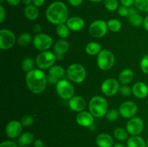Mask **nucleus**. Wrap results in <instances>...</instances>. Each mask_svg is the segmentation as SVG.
<instances>
[{
    "label": "nucleus",
    "mask_w": 148,
    "mask_h": 147,
    "mask_svg": "<svg viewBox=\"0 0 148 147\" xmlns=\"http://www.w3.org/2000/svg\"><path fill=\"white\" fill-rule=\"evenodd\" d=\"M46 17L49 22L59 25L66 22L69 19V10L62 1H53L46 9Z\"/></svg>",
    "instance_id": "obj_1"
},
{
    "label": "nucleus",
    "mask_w": 148,
    "mask_h": 147,
    "mask_svg": "<svg viewBox=\"0 0 148 147\" xmlns=\"http://www.w3.org/2000/svg\"><path fill=\"white\" fill-rule=\"evenodd\" d=\"M25 81L30 92L34 94H40L46 89L48 79L41 69H33L27 72Z\"/></svg>",
    "instance_id": "obj_2"
},
{
    "label": "nucleus",
    "mask_w": 148,
    "mask_h": 147,
    "mask_svg": "<svg viewBox=\"0 0 148 147\" xmlns=\"http://www.w3.org/2000/svg\"><path fill=\"white\" fill-rule=\"evenodd\" d=\"M90 112L95 118H102L108 110V104L106 99L101 96H94L91 98L88 105Z\"/></svg>",
    "instance_id": "obj_3"
},
{
    "label": "nucleus",
    "mask_w": 148,
    "mask_h": 147,
    "mask_svg": "<svg viewBox=\"0 0 148 147\" xmlns=\"http://www.w3.org/2000/svg\"><path fill=\"white\" fill-rule=\"evenodd\" d=\"M68 78L75 83H82L87 76V71L85 67L79 63H72L66 70Z\"/></svg>",
    "instance_id": "obj_4"
},
{
    "label": "nucleus",
    "mask_w": 148,
    "mask_h": 147,
    "mask_svg": "<svg viewBox=\"0 0 148 147\" xmlns=\"http://www.w3.org/2000/svg\"><path fill=\"white\" fill-rule=\"evenodd\" d=\"M115 62V57L112 52L103 49L97 57V64L98 68L103 71H108L113 67Z\"/></svg>",
    "instance_id": "obj_5"
},
{
    "label": "nucleus",
    "mask_w": 148,
    "mask_h": 147,
    "mask_svg": "<svg viewBox=\"0 0 148 147\" xmlns=\"http://www.w3.org/2000/svg\"><path fill=\"white\" fill-rule=\"evenodd\" d=\"M56 60V55L51 51H42L37 56L36 63L38 67L41 70L50 69L54 64Z\"/></svg>",
    "instance_id": "obj_6"
},
{
    "label": "nucleus",
    "mask_w": 148,
    "mask_h": 147,
    "mask_svg": "<svg viewBox=\"0 0 148 147\" xmlns=\"http://www.w3.org/2000/svg\"><path fill=\"white\" fill-rule=\"evenodd\" d=\"M58 95L63 99H70L75 96V87L66 79H60L56 84Z\"/></svg>",
    "instance_id": "obj_7"
},
{
    "label": "nucleus",
    "mask_w": 148,
    "mask_h": 147,
    "mask_svg": "<svg viewBox=\"0 0 148 147\" xmlns=\"http://www.w3.org/2000/svg\"><path fill=\"white\" fill-rule=\"evenodd\" d=\"M108 30V24L103 20H95L89 26V33L91 36L96 38L104 37Z\"/></svg>",
    "instance_id": "obj_8"
},
{
    "label": "nucleus",
    "mask_w": 148,
    "mask_h": 147,
    "mask_svg": "<svg viewBox=\"0 0 148 147\" xmlns=\"http://www.w3.org/2000/svg\"><path fill=\"white\" fill-rule=\"evenodd\" d=\"M33 44L37 50L45 51L51 47L53 45V40L49 35L39 33L36 34L33 37Z\"/></svg>",
    "instance_id": "obj_9"
},
{
    "label": "nucleus",
    "mask_w": 148,
    "mask_h": 147,
    "mask_svg": "<svg viewBox=\"0 0 148 147\" xmlns=\"http://www.w3.org/2000/svg\"><path fill=\"white\" fill-rule=\"evenodd\" d=\"M15 35L12 30L1 29L0 30V48L1 50H9L15 43Z\"/></svg>",
    "instance_id": "obj_10"
},
{
    "label": "nucleus",
    "mask_w": 148,
    "mask_h": 147,
    "mask_svg": "<svg viewBox=\"0 0 148 147\" xmlns=\"http://www.w3.org/2000/svg\"><path fill=\"white\" fill-rule=\"evenodd\" d=\"M101 91L106 96H114L119 91V83L113 78H109L104 81L101 84Z\"/></svg>",
    "instance_id": "obj_11"
},
{
    "label": "nucleus",
    "mask_w": 148,
    "mask_h": 147,
    "mask_svg": "<svg viewBox=\"0 0 148 147\" xmlns=\"http://www.w3.org/2000/svg\"><path fill=\"white\" fill-rule=\"evenodd\" d=\"M144 128V122L140 117H133L130 118L126 125V129L132 135H138L141 133Z\"/></svg>",
    "instance_id": "obj_12"
},
{
    "label": "nucleus",
    "mask_w": 148,
    "mask_h": 147,
    "mask_svg": "<svg viewBox=\"0 0 148 147\" xmlns=\"http://www.w3.org/2000/svg\"><path fill=\"white\" fill-rule=\"evenodd\" d=\"M138 108L135 102L132 101H125L119 107V113L123 118H132L137 114Z\"/></svg>",
    "instance_id": "obj_13"
},
{
    "label": "nucleus",
    "mask_w": 148,
    "mask_h": 147,
    "mask_svg": "<svg viewBox=\"0 0 148 147\" xmlns=\"http://www.w3.org/2000/svg\"><path fill=\"white\" fill-rule=\"evenodd\" d=\"M23 125L17 120H11L7 123L5 128V133L10 138H15L21 134Z\"/></svg>",
    "instance_id": "obj_14"
},
{
    "label": "nucleus",
    "mask_w": 148,
    "mask_h": 147,
    "mask_svg": "<svg viewBox=\"0 0 148 147\" xmlns=\"http://www.w3.org/2000/svg\"><path fill=\"white\" fill-rule=\"evenodd\" d=\"M64 69L61 66H53L49 69V76H48V81L51 84H56L57 82L64 76Z\"/></svg>",
    "instance_id": "obj_15"
},
{
    "label": "nucleus",
    "mask_w": 148,
    "mask_h": 147,
    "mask_svg": "<svg viewBox=\"0 0 148 147\" xmlns=\"http://www.w3.org/2000/svg\"><path fill=\"white\" fill-rule=\"evenodd\" d=\"M76 122L82 127H90L93 125L94 116L88 111H81L76 116Z\"/></svg>",
    "instance_id": "obj_16"
},
{
    "label": "nucleus",
    "mask_w": 148,
    "mask_h": 147,
    "mask_svg": "<svg viewBox=\"0 0 148 147\" xmlns=\"http://www.w3.org/2000/svg\"><path fill=\"white\" fill-rule=\"evenodd\" d=\"M69 107L72 111L79 112L86 108V101L82 97L76 95L69 99Z\"/></svg>",
    "instance_id": "obj_17"
},
{
    "label": "nucleus",
    "mask_w": 148,
    "mask_h": 147,
    "mask_svg": "<svg viewBox=\"0 0 148 147\" xmlns=\"http://www.w3.org/2000/svg\"><path fill=\"white\" fill-rule=\"evenodd\" d=\"M66 25L69 30L72 31H80L85 27V21L82 18L78 16H73L68 19L66 21Z\"/></svg>",
    "instance_id": "obj_18"
},
{
    "label": "nucleus",
    "mask_w": 148,
    "mask_h": 147,
    "mask_svg": "<svg viewBox=\"0 0 148 147\" xmlns=\"http://www.w3.org/2000/svg\"><path fill=\"white\" fill-rule=\"evenodd\" d=\"M133 95L139 99L145 98L148 95V86L145 83L142 82H137L133 85Z\"/></svg>",
    "instance_id": "obj_19"
},
{
    "label": "nucleus",
    "mask_w": 148,
    "mask_h": 147,
    "mask_svg": "<svg viewBox=\"0 0 148 147\" xmlns=\"http://www.w3.org/2000/svg\"><path fill=\"white\" fill-rule=\"evenodd\" d=\"M95 143L98 147H111L114 144V139L108 133H100L95 139Z\"/></svg>",
    "instance_id": "obj_20"
},
{
    "label": "nucleus",
    "mask_w": 148,
    "mask_h": 147,
    "mask_svg": "<svg viewBox=\"0 0 148 147\" xmlns=\"http://www.w3.org/2000/svg\"><path fill=\"white\" fill-rule=\"evenodd\" d=\"M34 142V135L30 132L23 133L18 138V145L21 147H27Z\"/></svg>",
    "instance_id": "obj_21"
},
{
    "label": "nucleus",
    "mask_w": 148,
    "mask_h": 147,
    "mask_svg": "<svg viewBox=\"0 0 148 147\" xmlns=\"http://www.w3.org/2000/svg\"><path fill=\"white\" fill-rule=\"evenodd\" d=\"M69 44L66 40L62 39L55 43L53 46V50L56 55H63L69 50Z\"/></svg>",
    "instance_id": "obj_22"
},
{
    "label": "nucleus",
    "mask_w": 148,
    "mask_h": 147,
    "mask_svg": "<svg viewBox=\"0 0 148 147\" xmlns=\"http://www.w3.org/2000/svg\"><path fill=\"white\" fill-rule=\"evenodd\" d=\"M134 77V74L133 71L130 69H125L119 74V79L122 84H128L133 80Z\"/></svg>",
    "instance_id": "obj_23"
},
{
    "label": "nucleus",
    "mask_w": 148,
    "mask_h": 147,
    "mask_svg": "<svg viewBox=\"0 0 148 147\" xmlns=\"http://www.w3.org/2000/svg\"><path fill=\"white\" fill-rule=\"evenodd\" d=\"M25 16L27 19L30 20H35L38 17L39 11L37 7L34 6L33 4L27 5L24 10Z\"/></svg>",
    "instance_id": "obj_24"
},
{
    "label": "nucleus",
    "mask_w": 148,
    "mask_h": 147,
    "mask_svg": "<svg viewBox=\"0 0 148 147\" xmlns=\"http://www.w3.org/2000/svg\"><path fill=\"white\" fill-rule=\"evenodd\" d=\"M127 147H147L145 140L139 135H132L127 140Z\"/></svg>",
    "instance_id": "obj_25"
},
{
    "label": "nucleus",
    "mask_w": 148,
    "mask_h": 147,
    "mask_svg": "<svg viewBox=\"0 0 148 147\" xmlns=\"http://www.w3.org/2000/svg\"><path fill=\"white\" fill-rule=\"evenodd\" d=\"M101 50H102V47L101 44L96 42H90L85 46V51L88 55H90V56L98 55V53Z\"/></svg>",
    "instance_id": "obj_26"
},
{
    "label": "nucleus",
    "mask_w": 148,
    "mask_h": 147,
    "mask_svg": "<svg viewBox=\"0 0 148 147\" xmlns=\"http://www.w3.org/2000/svg\"><path fill=\"white\" fill-rule=\"evenodd\" d=\"M108 24V28L110 30V31L113 32V33H118L121 30L122 24L121 22L119 20L116 19H111L109 20L107 22Z\"/></svg>",
    "instance_id": "obj_27"
},
{
    "label": "nucleus",
    "mask_w": 148,
    "mask_h": 147,
    "mask_svg": "<svg viewBox=\"0 0 148 147\" xmlns=\"http://www.w3.org/2000/svg\"><path fill=\"white\" fill-rule=\"evenodd\" d=\"M35 66V61L31 57H26L22 61L21 67L24 71L28 72L33 70Z\"/></svg>",
    "instance_id": "obj_28"
},
{
    "label": "nucleus",
    "mask_w": 148,
    "mask_h": 147,
    "mask_svg": "<svg viewBox=\"0 0 148 147\" xmlns=\"http://www.w3.org/2000/svg\"><path fill=\"white\" fill-rule=\"evenodd\" d=\"M56 34L61 37V38H66L69 35V29L66 24H60L57 25L56 28Z\"/></svg>",
    "instance_id": "obj_29"
},
{
    "label": "nucleus",
    "mask_w": 148,
    "mask_h": 147,
    "mask_svg": "<svg viewBox=\"0 0 148 147\" xmlns=\"http://www.w3.org/2000/svg\"><path fill=\"white\" fill-rule=\"evenodd\" d=\"M128 131L122 128H117L114 130V135L119 141H125L128 138Z\"/></svg>",
    "instance_id": "obj_30"
},
{
    "label": "nucleus",
    "mask_w": 148,
    "mask_h": 147,
    "mask_svg": "<svg viewBox=\"0 0 148 147\" xmlns=\"http://www.w3.org/2000/svg\"><path fill=\"white\" fill-rule=\"evenodd\" d=\"M129 22L134 27H139L143 24L144 19L140 14L137 13L129 17Z\"/></svg>",
    "instance_id": "obj_31"
},
{
    "label": "nucleus",
    "mask_w": 148,
    "mask_h": 147,
    "mask_svg": "<svg viewBox=\"0 0 148 147\" xmlns=\"http://www.w3.org/2000/svg\"><path fill=\"white\" fill-rule=\"evenodd\" d=\"M32 36L30 33H23L20 35L17 42L18 44L21 46H28L29 43L31 42Z\"/></svg>",
    "instance_id": "obj_32"
},
{
    "label": "nucleus",
    "mask_w": 148,
    "mask_h": 147,
    "mask_svg": "<svg viewBox=\"0 0 148 147\" xmlns=\"http://www.w3.org/2000/svg\"><path fill=\"white\" fill-rule=\"evenodd\" d=\"M104 6L108 11L114 12L119 8V3L117 0H104Z\"/></svg>",
    "instance_id": "obj_33"
},
{
    "label": "nucleus",
    "mask_w": 148,
    "mask_h": 147,
    "mask_svg": "<svg viewBox=\"0 0 148 147\" xmlns=\"http://www.w3.org/2000/svg\"><path fill=\"white\" fill-rule=\"evenodd\" d=\"M134 4L137 10L148 12V0H135Z\"/></svg>",
    "instance_id": "obj_34"
},
{
    "label": "nucleus",
    "mask_w": 148,
    "mask_h": 147,
    "mask_svg": "<svg viewBox=\"0 0 148 147\" xmlns=\"http://www.w3.org/2000/svg\"><path fill=\"white\" fill-rule=\"evenodd\" d=\"M119 115V111L116 109H111L110 110H108L107 113L106 114V119L108 121L114 122V121H116L118 119Z\"/></svg>",
    "instance_id": "obj_35"
},
{
    "label": "nucleus",
    "mask_w": 148,
    "mask_h": 147,
    "mask_svg": "<svg viewBox=\"0 0 148 147\" xmlns=\"http://www.w3.org/2000/svg\"><path fill=\"white\" fill-rule=\"evenodd\" d=\"M21 122V124L23 125V126H30V125H33V123L34 122V118H33V117L32 116V115H25L22 118L21 122Z\"/></svg>",
    "instance_id": "obj_36"
},
{
    "label": "nucleus",
    "mask_w": 148,
    "mask_h": 147,
    "mask_svg": "<svg viewBox=\"0 0 148 147\" xmlns=\"http://www.w3.org/2000/svg\"><path fill=\"white\" fill-rule=\"evenodd\" d=\"M119 92H120L121 95L124 97H129L132 92V89L130 88V86L127 84H124L121 86H120L119 91Z\"/></svg>",
    "instance_id": "obj_37"
},
{
    "label": "nucleus",
    "mask_w": 148,
    "mask_h": 147,
    "mask_svg": "<svg viewBox=\"0 0 148 147\" xmlns=\"http://www.w3.org/2000/svg\"><path fill=\"white\" fill-rule=\"evenodd\" d=\"M140 68L143 73L148 74V54L143 56L140 61Z\"/></svg>",
    "instance_id": "obj_38"
},
{
    "label": "nucleus",
    "mask_w": 148,
    "mask_h": 147,
    "mask_svg": "<svg viewBox=\"0 0 148 147\" xmlns=\"http://www.w3.org/2000/svg\"><path fill=\"white\" fill-rule=\"evenodd\" d=\"M118 14L121 17H127L129 15V8L124 6H121L118 8Z\"/></svg>",
    "instance_id": "obj_39"
},
{
    "label": "nucleus",
    "mask_w": 148,
    "mask_h": 147,
    "mask_svg": "<svg viewBox=\"0 0 148 147\" xmlns=\"http://www.w3.org/2000/svg\"><path fill=\"white\" fill-rule=\"evenodd\" d=\"M0 147H17V145L14 141H5L1 143Z\"/></svg>",
    "instance_id": "obj_40"
},
{
    "label": "nucleus",
    "mask_w": 148,
    "mask_h": 147,
    "mask_svg": "<svg viewBox=\"0 0 148 147\" xmlns=\"http://www.w3.org/2000/svg\"><path fill=\"white\" fill-rule=\"evenodd\" d=\"M120 1L123 6L130 8L133 5V4H134L135 0H120Z\"/></svg>",
    "instance_id": "obj_41"
},
{
    "label": "nucleus",
    "mask_w": 148,
    "mask_h": 147,
    "mask_svg": "<svg viewBox=\"0 0 148 147\" xmlns=\"http://www.w3.org/2000/svg\"><path fill=\"white\" fill-rule=\"evenodd\" d=\"M5 16H6L5 10H4L2 4H1V5H0V23H2L3 22H4V18H5Z\"/></svg>",
    "instance_id": "obj_42"
},
{
    "label": "nucleus",
    "mask_w": 148,
    "mask_h": 147,
    "mask_svg": "<svg viewBox=\"0 0 148 147\" xmlns=\"http://www.w3.org/2000/svg\"><path fill=\"white\" fill-rule=\"evenodd\" d=\"M67 1L69 3V4H71L73 7H79V5H81L83 0H67Z\"/></svg>",
    "instance_id": "obj_43"
},
{
    "label": "nucleus",
    "mask_w": 148,
    "mask_h": 147,
    "mask_svg": "<svg viewBox=\"0 0 148 147\" xmlns=\"http://www.w3.org/2000/svg\"><path fill=\"white\" fill-rule=\"evenodd\" d=\"M41 30H42V27H41V25H40V24H36L33 25V33H36V34H39V33L41 32Z\"/></svg>",
    "instance_id": "obj_44"
},
{
    "label": "nucleus",
    "mask_w": 148,
    "mask_h": 147,
    "mask_svg": "<svg viewBox=\"0 0 148 147\" xmlns=\"http://www.w3.org/2000/svg\"><path fill=\"white\" fill-rule=\"evenodd\" d=\"M45 2V0H32V4L36 7H39L43 5Z\"/></svg>",
    "instance_id": "obj_45"
},
{
    "label": "nucleus",
    "mask_w": 148,
    "mask_h": 147,
    "mask_svg": "<svg viewBox=\"0 0 148 147\" xmlns=\"http://www.w3.org/2000/svg\"><path fill=\"white\" fill-rule=\"evenodd\" d=\"M9 4L12 6H17L20 3L21 0H6Z\"/></svg>",
    "instance_id": "obj_46"
},
{
    "label": "nucleus",
    "mask_w": 148,
    "mask_h": 147,
    "mask_svg": "<svg viewBox=\"0 0 148 147\" xmlns=\"http://www.w3.org/2000/svg\"><path fill=\"white\" fill-rule=\"evenodd\" d=\"M34 146L35 147H45L43 142L40 139H37L35 141Z\"/></svg>",
    "instance_id": "obj_47"
},
{
    "label": "nucleus",
    "mask_w": 148,
    "mask_h": 147,
    "mask_svg": "<svg viewBox=\"0 0 148 147\" xmlns=\"http://www.w3.org/2000/svg\"><path fill=\"white\" fill-rule=\"evenodd\" d=\"M137 10L136 8H134V7H130L129 8V17L131 15H133V14H137Z\"/></svg>",
    "instance_id": "obj_48"
},
{
    "label": "nucleus",
    "mask_w": 148,
    "mask_h": 147,
    "mask_svg": "<svg viewBox=\"0 0 148 147\" xmlns=\"http://www.w3.org/2000/svg\"><path fill=\"white\" fill-rule=\"evenodd\" d=\"M143 27L148 32V14L145 17V18L144 19V22H143Z\"/></svg>",
    "instance_id": "obj_49"
},
{
    "label": "nucleus",
    "mask_w": 148,
    "mask_h": 147,
    "mask_svg": "<svg viewBox=\"0 0 148 147\" xmlns=\"http://www.w3.org/2000/svg\"><path fill=\"white\" fill-rule=\"evenodd\" d=\"M22 1L23 2V4L27 5H30V3H32V0H22Z\"/></svg>",
    "instance_id": "obj_50"
},
{
    "label": "nucleus",
    "mask_w": 148,
    "mask_h": 147,
    "mask_svg": "<svg viewBox=\"0 0 148 147\" xmlns=\"http://www.w3.org/2000/svg\"><path fill=\"white\" fill-rule=\"evenodd\" d=\"M114 147H126V146L121 144H116L114 146Z\"/></svg>",
    "instance_id": "obj_51"
},
{
    "label": "nucleus",
    "mask_w": 148,
    "mask_h": 147,
    "mask_svg": "<svg viewBox=\"0 0 148 147\" xmlns=\"http://www.w3.org/2000/svg\"><path fill=\"white\" fill-rule=\"evenodd\" d=\"M89 1H92V2H101V1H104V0H89Z\"/></svg>",
    "instance_id": "obj_52"
},
{
    "label": "nucleus",
    "mask_w": 148,
    "mask_h": 147,
    "mask_svg": "<svg viewBox=\"0 0 148 147\" xmlns=\"http://www.w3.org/2000/svg\"><path fill=\"white\" fill-rule=\"evenodd\" d=\"M4 0H0V3H1V4H3V2H4Z\"/></svg>",
    "instance_id": "obj_53"
},
{
    "label": "nucleus",
    "mask_w": 148,
    "mask_h": 147,
    "mask_svg": "<svg viewBox=\"0 0 148 147\" xmlns=\"http://www.w3.org/2000/svg\"><path fill=\"white\" fill-rule=\"evenodd\" d=\"M146 144H147V147H148V138H147V141H146Z\"/></svg>",
    "instance_id": "obj_54"
}]
</instances>
